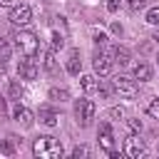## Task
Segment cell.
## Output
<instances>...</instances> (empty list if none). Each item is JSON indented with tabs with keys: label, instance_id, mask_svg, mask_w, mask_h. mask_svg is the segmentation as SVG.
Returning <instances> with one entry per match:
<instances>
[{
	"label": "cell",
	"instance_id": "cell-31",
	"mask_svg": "<svg viewBox=\"0 0 159 159\" xmlns=\"http://www.w3.org/2000/svg\"><path fill=\"white\" fill-rule=\"evenodd\" d=\"M152 40H154V42H159V30H157V32L152 35Z\"/></svg>",
	"mask_w": 159,
	"mask_h": 159
},
{
	"label": "cell",
	"instance_id": "cell-13",
	"mask_svg": "<svg viewBox=\"0 0 159 159\" xmlns=\"http://www.w3.org/2000/svg\"><path fill=\"white\" fill-rule=\"evenodd\" d=\"M37 117H40V122L47 124V127H55V124H57V112H55L52 107H47V104L40 107V114H37Z\"/></svg>",
	"mask_w": 159,
	"mask_h": 159
},
{
	"label": "cell",
	"instance_id": "cell-16",
	"mask_svg": "<svg viewBox=\"0 0 159 159\" xmlns=\"http://www.w3.org/2000/svg\"><path fill=\"white\" fill-rule=\"evenodd\" d=\"M80 84H82V92H84V94H92V92H97V87H99V82H97L94 75H84V77H80Z\"/></svg>",
	"mask_w": 159,
	"mask_h": 159
},
{
	"label": "cell",
	"instance_id": "cell-17",
	"mask_svg": "<svg viewBox=\"0 0 159 159\" xmlns=\"http://www.w3.org/2000/svg\"><path fill=\"white\" fill-rule=\"evenodd\" d=\"M10 57H12V45H10V40H0V65H5Z\"/></svg>",
	"mask_w": 159,
	"mask_h": 159
},
{
	"label": "cell",
	"instance_id": "cell-21",
	"mask_svg": "<svg viewBox=\"0 0 159 159\" xmlns=\"http://www.w3.org/2000/svg\"><path fill=\"white\" fill-rule=\"evenodd\" d=\"M147 114L154 117V119H159V97H154V99L147 104Z\"/></svg>",
	"mask_w": 159,
	"mask_h": 159
},
{
	"label": "cell",
	"instance_id": "cell-23",
	"mask_svg": "<svg viewBox=\"0 0 159 159\" xmlns=\"http://www.w3.org/2000/svg\"><path fill=\"white\" fill-rule=\"evenodd\" d=\"M127 127H129V132H142V119L139 117H132V119H127Z\"/></svg>",
	"mask_w": 159,
	"mask_h": 159
},
{
	"label": "cell",
	"instance_id": "cell-15",
	"mask_svg": "<svg viewBox=\"0 0 159 159\" xmlns=\"http://www.w3.org/2000/svg\"><path fill=\"white\" fill-rule=\"evenodd\" d=\"M40 67H42L45 72H55V70H57V62H55V50H47V52H42Z\"/></svg>",
	"mask_w": 159,
	"mask_h": 159
},
{
	"label": "cell",
	"instance_id": "cell-19",
	"mask_svg": "<svg viewBox=\"0 0 159 159\" xmlns=\"http://www.w3.org/2000/svg\"><path fill=\"white\" fill-rule=\"evenodd\" d=\"M62 47H65V37H62L60 32H52V35H50V50L57 52V50H62Z\"/></svg>",
	"mask_w": 159,
	"mask_h": 159
},
{
	"label": "cell",
	"instance_id": "cell-9",
	"mask_svg": "<svg viewBox=\"0 0 159 159\" xmlns=\"http://www.w3.org/2000/svg\"><path fill=\"white\" fill-rule=\"evenodd\" d=\"M92 67H94V72H97L99 77H107V75L112 72V57H109L107 52H97Z\"/></svg>",
	"mask_w": 159,
	"mask_h": 159
},
{
	"label": "cell",
	"instance_id": "cell-25",
	"mask_svg": "<svg viewBox=\"0 0 159 159\" xmlns=\"http://www.w3.org/2000/svg\"><path fill=\"white\" fill-rule=\"evenodd\" d=\"M127 5H129V10H142L147 5V0H127Z\"/></svg>",
	"mask_w": 159,
	"mask_h": 159
},
{
	"label": "cell",
	"instance_id": "cell-22",
	"mask_svg": "<svg viewBox=\"0 0 159 159\" xmlns=\"http://www.w3.org/2000/svg\"><path fill=\"white\" fill-rule=\"evenodd\" d=\"M147 22H149V25H159V5L147 10Z\"/></svg>",
	"mask_w": 159,
	"mask_h": 159
},
{
	"label": "cell",
	"instance_id": "cell-14",
	"mask_svg": "<svg viewBox=\"0 0 159 159\" xmlns=\"http://www.w3.org/2000/svg\"><path fill=\"white\" fill-rule=\"evenodd\" d=\"M112 57H114V62H119V65H129V60H132V55H129V50H127L124 45L112 47Z\"/></svg>",
	"mask_w": 159,
	"mask_h": 159
},
{
	"label": "cell",
	"instance_id": "cell-12",
	"mask_svg": "<svg viewBox=\"0 0 159 159\" xmlns=\"http://www.w3.org/2000/svg\"><path fill=\"white\" fill-rule=\"evenodd\" d=\"M82 70V60H80V50H72L67 57V75H80Z\"/></svg>",
	"mask_w": 159,
	"mask_h": 159
},
{
	"label": "cell",
	"instance_id": "cell-7",
	"mask_svg": "<svg viewBox=\"0 0 159 159\" xmlns=\"http://www.w3.org/2000/svg\"><path fill=\"white\" fill-rule=\"evenodd\" d=\"M10 22H12L15 27L30 25V22H32V7H30V5H15V7L10 10Z\"/></svg>",
	"mask_w": 159,
	"mask_h": 159
},
{
	"label": "cell",
	"instance_id": "cell-20",
	"mask_svg": "<svg viewBox=\"0 0 159 159\" xmlns=\"http://www.w3.org/2000/svg\"><path fill=\"white\" fill-rule=\"evenodd\" d=\"M7 94H10L12 99H20V97H22V84H20L17 80H12L10 87H7Z\"/></svg>",
	"mask_w": 159,
	"mask_h": 159
},
{
	"label": "cell",
	"instance_id": "cell-29",
	"mask_svg": "<svg viewBox=\"0 0 159 159\" xmlns=\"http://www.w3.org/2000/svg\"><path fill=\"white\" fill-rule=\"evenodd\" d=\"M0 7H15V0H0Z\"/></svg>",
	"mask_w": 159,
	"mask_h": 159
},
{
	"label": "cell",
	"instance_id": "cell-3",
	"mask_svg": "<svg viewBox=\"0 0 159 159\" xmlns=\"http://www.w3.org/2000/svg\"><path fill=\"white\" fill-rule=\"evenodd\" d=\"M112 89L119 94V99H129V102H134L137 94H139L137 80H134V77H124V75H117V77L112 80Z\"/></svg>",
	"mask_w": 159,
	"mask_h": 159
},
{
	"label": "cell",
	"instance_id": "cell-1",
	"mask_svg": "<svg viewBox=\"0 0 159 159\" xmlns=\"http://www.w3.org/2000/svg\"><path fill=\"white\" fill-rule=\"evenodd\" d=\"M32 154L40 157V159H60L62 157V144L50 134H40L32 142Z\"/></svg>",
	"mask_w": 159,
	"mask_h": 159
},
{
	"label": "cell",
	"instance_id": "cell-6",
	"mask_svg": "<svg viewBox=\"0 0 159 159\" xmlns=\"http://www.w3.org/2000/svg\"><path fill=\"white\" fill-rule=\"evenodd\" d=\"M124 154H127L129 159H142V157H147V144H144V139H142L137 132H132V134L124 139Z\"/></svg>",
	"mask_w": 159,
	"mask_h": 159
},
{
	"label": "cell",
	"instance_id": "cell-32",
	"mask_svg": "<svg viewBox=\"0 0 159 159\" xmlns=\"http://www.w3.org/2000/svg\"><path fill=\"white\" fill-rule=\"evenodd\" d=\"M157 60H159V55H157Z\"/></svg>",
	"mask_w": 159,
	"mask_h": 159
},
{
	"label": "cell",
	"instance_id": "cell-11",
	"mask_svg": "<svg viewBox=\"0 0 159 159\" xmlns=\"http://www.w3.org/2000/svg\"><path fill=\"white\" fill-rule=\"evenodd\" d=\"M132 77L139 80V82H149V80H152V67H149L147 62H137L134 70H132Z\"/></svg>",
	"mask_w": 159,
	"mask_h": 159
},
{
	"label": "cell",
	"instance_id": "cell-27",
	"mask_svg": "<svg viewBox=\"0 0 159 159\" xmlns=\"http://www.w3.org/2000/svg\"><path fill=\"white\" fill-rule=\"evenodd\" d=\"M107 10L109 12H117L119 10V0H107Z\"/></svg>",
	"mask_w": 159,
	"mask_h": 159
},
{
	"label": "cell",
	"instance_id": "cell-5",
	"mask_svg": "<svg viewBox=\"0 0 159 159\" xmlns=\"http://www.w3.org/2000/svg\"><path fill=\"white\" fill-rule=\"evenodd\" d=\"M97 142H99V149L107 152L109 157H117V149H114V134H112V124L109 122H102L99 129H97Z\"/></svg>",
	"mask_w": 159,
	"mask_h": 159
},
{
	"label": "cell",
	"instance_id": "cell-10",
	"mask_svg": "<svg viewBox=\"0 0 159 159\" xmlns=\"http://www.w3.org/2000/svg\"><path fill=\"white\" fill-rule=\"evenodd\" d=\"M12 119L17 124H22V127H32L35 124V114L22 104H12Z\"/></svg>",
	"mask_w": 159,
	"mask_h": 159
},
{
	"label": "cell",
	"instance_id": "cell-18",
	"mask_svg": "<svg viewBox=\"0 0 159 159\" xmlns=\"http://www.w3.org/2000/svg\"><path fill=\"white\" fill-rule=\"evenodd\" d=\"M50 99H55V102H67V99H70V92H67V89H60V87H52V89H50Z\"/></svg>",
	"mask_w": 159,
	"mask_h": 159
},
{
	"label": "cell",
	"instance_id": "cell-8",
	"mask_svg": "<svg viewBox=\"0 0 159 159\" xmlns=\"http://www.w3.org/2000/svg\"><path fill=\"white\" fill-rule=\"evenodd\" d=\"M17 75H20V80H27V82L37 80V75H40V62L32 60V57L20 60V65H17Z\"/></svg>",
	"mask_w": 159,
	"mask_h": 159
},
{
	"label": "cell",
	"instance_id": "cell-28",
	"mask_svg": "<svg viewBox=\"0 0 159 159\" xmlns=\"http://www.w3.org/2000/svg\"><path fill=\"white\" fill-rule=\"evenodd\" d=\"M104 40H107L104 32H97V35H94V45H104Z\"/></svg>",
	"mask_w": 159,
	"mask_h": 159
},
{
	"label": "cell",
	"instance_id": "cell-24",
	"mask_svg": "<svg viewBox=\"0 0 159 159\" xmlns=\"http://www.w3.org/2000/svg\"><path fill=\"white\" fill-rule=\"evenodd\" d=\"M72 157H75V159H80V157H89V149H87L84 144H77V147L72 149Z\"/></svg>",
	"mask_w": 159,
	"mask_h": 159
},
{
	"label": "cell",
	"instance_id": "cell-2",
	"mask_svg": "<svg viewBox=\"0 0 159 159\" xmlns=\"http://www.w3.org/2000/svg\"><path fill=\"white\" fill-rule=\"evenodd\" d=\"M12 40H15V50H17L22 57H35L37 50H40V40H37V35L30 32V30H20V32H15Z\"/></svg>",
	"mask_w": 159,
	"mask_h": 159
},
{
	"label": "cell",
	"instance_id": "cell-26",
	"mask_svg": "<svg viewBox=\"0 0 159 159\" xmlns=\"http://www.w3.org/2000/svg\"><path fill=\"white\" fill-rule=\"evenodd\" d=\"M109 117H112V119H122V117H124V109H122V107H112V109H109Z\"/></svg>",
	"mask_w": 159,
	"mask_h": 159
},
{
	"label": "cell",
	"instance_id": "cell-4",
	"mask_svg": "<svg viewBox=\"0 0 159 159\" xmlns=\"http://www.w3.org/2000/svg\"><path fill=\"white\" fill-rule=\"evenodd\" d=\"M94 114H97V104L92 99L82 97V99L75 102V119H77L80 127H89V122L94 119Z\"/></svg>",
	"mask_w": 159,
	"mask_h": 159
},
{
	"label": "cell",
	"instance_id": "cell-30",
	"mask_svg": "<svg viewBox=\"0 0 159 159\" xmlns=\"http://www.w3.org/2000/svg\"><path fill=\"white\" fill-rule=\"evenodd\" d=\"M112 32H117V35H122V25H119V22H112Z\"/></svg>",
	"mask_w": 159,
	"mask_h": 159
}]
</instances>
